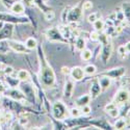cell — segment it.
I'll use <instances>...</instances> for the list:
<instances>
[{
	"label": "cell",
	"instance_id": "obj_23",
	"mask_svg": "<svg viewBox=\"0 0 130 130\" xmlns=\"http://www.w3.org/2000/svg\"><path fill=\"white\" fill-rule=\"evenodd\" d=\"M92 56H93V52L90 49H83L81 51V58L83 60L88 61V60H90L92 58Z\"/></svg>",
	"mask_w": 130,
	"mask_h": 130
},
{
	"label": "cell",
	"instance_id": "obj_20",
	"mask_svg": "<svg viewBox=\"0 0 130 130\" xmlns=\"http://www.w3.org/2000/svg\"><path fill=\"white\" fill-rule=\"evenodd\" d=\"M126 126H127V122L124 118L118 119L115 123V129H124L126 128Z\"/></svg>",
	"mask_w": 130,
	"mask_h": 130
},
{
	"label": "cell",
	"instance_id": "obj_13",
	"mask_svg": "<svg viewBox=\"0 0 130 130\" xmlns=\"http://www.w3.org/2000/svg\"><path fill=\"white\" fill-rule=\"evenodd\" d=\"M6 96L10 97V98H13L14 100H17V101H23L25 99V96L23 95V93H21L20 91H17V90H9Z\"/></svg>",
	"mask_w": 130,
	"mask_h": 130
},
{
	"label": "cell",
	"instance_id": "obj_1",
	"mask_svg": "<svg viewBox=\"0 0 130 130\" xmlns=\"http://www.w3.org/2000/svg\"><path fill=\"white\" fill-rule=\"evenodd\" d=\"M42 70H41V82L46 88H52L55 83V74H54L52 68L46 61L44 55L42 54Z\"/></svg>",
	"mask_w": 130,
	"mask_h": 130
},
{
	"label": "cell",
	"instance_id": "obj_19",
	"mask_svg": "<svg viewBox=\"0 0 130 130\" xmlns=\"http://www.w3.org/2000/svg\"><path fill=\"white\" fill-rule=\"evenodd\" d=\"M75 47L79 51H82L83 49H85V40L81 37H78L76 40V43H75Z\"/></svg>",
	"mask_w": 130,
	"mask_h": 130
},
{
	"label": "cell",
	"instance_id": "obj_37",
	"mask_svg": "<svg viewBox=\"0 0 130 130\" xmlns=\"http://www.w3.org/2000/svg\"><path fill=\"white\" fill-rule=\"evenodd\" d=\"M4 73L5 74H12L13 73V68L12 67H5V70H4Z\"/></svg>",
	"mask_w": 130,
	"mask_h": 130
},
{
	"label": "cell",
	"instance_id": "obj_40",
	"mask_svg": "<svg viewBox=\"0 0 130 130\" xmlns=\"http://www.w3.org/2000/svg\"><path fill=\"white\" fill-rule=\"evenodd\" d=\"M43 1H44V2H47V1H48V0H43Z\"/></svg>",
	"mask_w": 130,
	"mask_h": 130
},
{
	"label": "cell",
	"instance_id": "obj_12",
	"mask_svg": "<svg viewBox=\"0 0 130 130\" xmlns=\"http://www.w3.org/2000/svg\"><path fill=\"white\" fill-rule=\"evenodd\" d=\"M97 78H98V81H99V83H100V86H101L102 91L108 89V88L110 86V84H111V79H110L109 77L104 76V75H99V76L97 77Z\"/></svg>",
	"mask_w": 130,
	"mask_h": 130
},
{
	"label": "cell",
	"instance_id": "obj_27",
	"mask_svg": "<svg viewBox=\"0 0 130 130\" xmlns=\"http://www.w3.org/2000/svg\"><path fill=\"white\" fill-rule=\"evenodd\" d=\"M118 53H119V55H120L122 58H125V57H126V55H127V51H126L125 45L119 46V48H118Z\"/></svg>",
	"mask_w": 130,
	"mask_h": 130
},
{
	"label": "cell",
	"instance_id": "obj_26",
	"mask_svg": "<svg viewBox=\"0 0 130 130\" xmlns=\"http://www.w3.org/2000/svg\"><path fill=\"white\" fill-rule=\"evenodd\" d=\"M108 115H109L111 118H118L119 116H120V109L116 106V107H113V108H111L110 110H108V111H106Z\"/></svg>",
	"mask_w": 130,
	"mask_h": 130
},
{
	"label": "cell",
	"instance_id": "obj_16",
	"mask_svg": "<svg viewBox=\"0 0 130 130\" xmlns=\"http://www.w3.org/2000/svg\"><path fill=\"white\" fill-rule=\"evenodd\" d=\"M122 12L124 14L125 20L127 23H130V2H124L122 3Z\"/></svg>",
	"mask_w": 130,
	"mask_h": 130
},
{
	"label": "cell",
	"instance_id": "obj_11",
	"mask_svg": "<svg viewBox=\"0 0 130 130\" xmlns=\"http://www.w3.org/2000/svg\"><path fill=\"white\" fill-rule=\"evenodd\" d=\"M102 92V89H101V86H100V83L98 81V78H95L92 85H91V97H92V99H95L97 98L100 93Z\"/></svg>",
	"mask_w": 130,
	"mask_h": 130
},
{
	"label": "cell",
	"instance_id": "obj_30",
	"mask_svg": "<svg viewBox=\"0 0 130 130\" xmlns=\"http://www.w3.org/2000/svg\"><path fill=\"white\" fill-rule=\"evenodd\" d=\"M99 36H100L99 32L95 30V31H93V32L90 34V39L92 41H94V42H97V41H99Z\"/></svg>",
	"mask_w": 130,
	"mask_h": 130
},
{
	"label": "cell",
	"instance_id": "obj_7",
	"mask_svg": "<svg viewBox=\"0 0 130 130\" xmlns=\"http://www.w3.org/2000/svg\"><path fill=\"white\" fill-rule=\"evenodd\" d=\"M8 47L12 49L13 51L17 52V53H26L27 52V48L24 44L20 42H16V41H8L7 42Z\"/></svg>",
	"mask_w": 130,
	"mask_h": 130
},
{
	"label": "cell",
	"instance_id": "obj_5",
	"mask_svg": "<svg viewBox=\"0 0 130 130\" xmlns=\"http://www.w3.org/2000/svg\"><path fill=\"white\" fill-rule=\"evenodd\" d=\"M130 100V92L127 89H121L119 90L113 98V103L123 104Z\"/></svg>",
	"mask_w": 130,
	"mask_h": 130
},
{
	"label": "cell",
	"instance_id": "obj_38",
	"mask_svg": "<svg viewBox=\"0 0 130 130\" xmlns=\"http://www.w3.org/2000/svg\"><path fill=\"white\" fill-rule=\"evenodd\" d=\"M4 92H5V88H4V85L2 84V82L0 81V95H2Z\"/></svg>",
	"mask_w": 130,
	"mask_h": 130
},
{
	"label": "cell",
	"instance_id": "obj_9",
	"mask_svg": "<svg viewBox=\"0 0 130 130\" xmlns=\"http://www.w3.org/2000/svg\"><path fill=\"white\" fill-rule=\"evenodd\" d=\"M70 75H71V77L74 81H80L84 78L85 73H84V70L81 67H74V68L71 69Z\"/></svg>",
	"mask_w": 130,
	"mask_h": 130
},
{
	"label": "cell",
	"instance_id": "obj_31",
	"mask_svg": "<svg viewBox=\"0 0 130 130\" xmlns=\"http://www.w3.org/2000/svg\"><path fill=\"white\" fill-rule=\"evenodd\" d=\"M91 111H92V108L89 104L83 105L81 107V113H83V115H89V113H91Z\"/></svg>",
	"mask_w": 130,
	"mask_h": 130
},
{
	"label": "cell",
	"instance_id": "obj_6",
	"mask_svg": "<svg viewBox=\"0 0 130 130\" xmlns=\"http://www.w3.org/2000/svg\"><path fill=\"white\" fill-rule=\"evenodd\" d=\"M82 12L81 8L79 6H75L72 9H70L68 12V16H67V20L70 23H74V22H78L82 19Z\"/></svg>",
	"mask_w": 130,
	"mask_h": 130
},
{
	"label": "cell",
	"instance_id": "obj_15",
	"mask_svg": "<svg viewBox=\"0 0 130 130\" xmlns=\"http://www.w3.org/2000/svg\"><path fill=\"white\" fill-rule=\"evenodd\" d=\"M10 9H12V12L19 15V14H22L24 13V10H25V6L23 3H21V2H15L12 7H10Z\"/></svg>",
	"mask_w": 130,
	"mask_h": 130
},
{
	"label": "cell",
	"instance_id": "obj_34",
	"mask_svg": "<svg viewBox=\"0 0 130 130\" xmlns=\"http://www.w3.org/2000/svg\"><path fill=\"white\" fill-rule=\"evenodd\" d=\"M97 19H98V17H97V14H96V13L90 14V15H89V17H88V21H89L90 23H94Z\"/></svg>",
	"mask_w": 130,
	"mask_h": 130
},
{
	"label": "cell",
	"instance_id": "obj_21",
	"mask_svg": "<svg viewBox=\"0 0 130 130\" xmlns=\"http://www.w3.org/2000/svg\"><path fill=\"white\" fill-rule=\"evenodd\" d=\"M93 24H94V28H95L96 31H98V32H99V31H101V30L104 29V25H105V23H104V21L101 20V19H97Z\"/></svg>",
	"mask_w": 130,
	"mask_h": 130
},
{
	"label": "cell",
	"instance_id": "obj_24",
	"mask_svg": "<svg viewBox=\"0 0 130 130\" xmlns=\"http://www.w3.org/2000/svg\"><path fill=\"white\" fill-rule=\"evenodd\" d=\"M59 32L63 38H70L71 37V29L68 26H61L59 28Z\"/></svg>",
	"mask_w": 130,
	"mask_h": 130
},
{
	"label": "cell",
	"instance_id": "obj_32",
	"mask_svg": "<svg viewBox=\"0 0 130 130\" xmlns=\"http://www.w3.org/2000/svg\"><path fill=\"white\" fill-rule=\"evenodd\" d=\"M116 20H119L120 22L125 20V17H124V14H123L122 10L121 12H116Z\"/></svg>",
	"mask_w": 130,
	"mask_h": 130
},
{
	"label": "cell",
	"instance_id": "obj_14",
	"mask_svg": "<svg viewBox=\"0 0 130 130\" xmlns=\"http://www.w3.org/2000/svg\"><path fill=\"white\" fill-rule=\"evenodd\" d=\"M91 100H92L91 95H88V94L82 95V96H80V97H79V98H77V100H76V105H77V106L82 107L83 105L89 104Z\"/></svg>",
	"mask_w": 130,
	"mask_h": 130
},
{
	"label": "cell",
	"instance_id": "obj_10",
	"mask_svg": "<svg viewBox=\"0 0 130 130\" xmlns=\"http://www.w3.org/2000/svg\"><path fill=\"white\" fill-rule=\"evenodd\" d=\"M74 80L73 79H67L66 83H64V89H63V96L66 97L67 99H70L72 95H73V91H74Z\"/></svg>",
	"mask_w": 130,
	"mask_h": 130
},
{
	"label": "cell",
	"instance_id": "obj_35",
	"mask_svg": "<svg viewBox=\"0 0 130 130\" xmlns=\"http://www.w3.org/2000/svg\"><path fill=\"white\" fill-rule=\"evenodd\" d=\"M61 73H62L63 75H70L71 69L68 68V67H62V68H61Z\"/></svg>",
	"mask_w": 130,
	"mask_h": 130
},
{
	"label": "cell",
	"instance_id": "obj_18",
	"mask_svg": "<svg viewBox=\"0 0 130 130\" xmlns=\"http://www.w3.org/2000/svg\"><path fill=\"white\" fill-rule=\"evenodd\" d=\"M25 46H26V48H27L28 50H34V49H36L37 46H38V42H37V40L34 39V38H28V39L26 40V42H25Z\"/></svg>",
	"mask_w": 130,
	"mask_h": 130
},
{
	"label": "cell",
	"instance_id": "obj_28",
	"mask_svg": "<svg viewBox=\"0 0 130 130\" xmlns=\"http://www.w3.org/2000/svg\"><path fill=\"white\" fill-rule=\"evenodd\" d=\"M70 115H71L73 118H79L80 115H81V110L78 109L77 107H73L72 109L70 110Z\"/></svg>",
	"mask_w": 130,
	"mask_h": 130
},
{
	"label": "cell",
	"instance_id": "obj_22",
	"mask_svg": "<svg viewBox=\"0 0 130 130\" xmlns=\"http://www.w3.org/2000/svg\"><path fill=\"white\" fill-rule=\"evenodd\" d=\"M122 105H123V107H122V109H121V111H120V116H121L122 118H124V117H126V116L129 113V111H130V103H129V101H127V102L123 103Z\"/></svg>",
	"mask_w": 130,
	"mask_h": 130
},
{
	"label": "cell",
	"instance_id": "obj_8",
	"mask_svg": "<svg viewBox=\"0 0 130 130\" xmlns=\"http://www.w3.org/2000/svg\"><path fill=\"white\" fill-rule=\"evenodd\" d=\"M46 37L49 41H59V42H64L63 37L61 36V34L59 32L58 29L56 28H51L47 31Z\"/></svg>",
	"mask_w": 130,
	"mask_h": 130
},
{
	"label": "cell",
	"instance_id": "obj_4",
	"mask_svg": "<svg viewBox=\"0 0 130 130\" xmlns=\"http://www.w3.org/2000/svg\"><path fill=\"white\" fill-rule=\"evenodd\" d=\"M126 73V69L124 67H118L111 70H108L106 72L101 73L100 75H104V76L109 77L110 79H121V77H123Z\"/></svg>",
	"mask_w": 130,
	"mask_h": 130
},
{
	"label": "cell",
	"instance_id": "obj_33",
	"mask_svg": "<svg viewBox=\"0 0 130 130\" xmlns=\"http://www.w3.org/2000/svg\"><path fill=\"white\" fill-rule=\"evenodd\" d=\"M93 7V3L91 1H85L83 4H82V9L83 10H89Z\"/></svg>",
	"mask_w": 130,
	"mask_h": 130
},
{
	"label": "cell",
	"instance_id": "obj_2",
	"mask_svg": "<svg viewBox=\"0 0 130 130\" xmlns=\"http://www.w3.org/2000/svg\"><path fill=\"white\" fill-rule=\"evenodd\" d=\"M99 41L102 43V52H101V57L104 63L107 62V60L109 59L111 52H112V45L111 43L108 41V36L106 34L100 35L99 36Z\"/></svg>",
	"mask_w": 130,
	"mask_h": 130
},
{
	"label": "cell",
	"instance_id": "obj_17",
	"mask_svg": "<svg viewBox=\"0 0 130 130\" xmlns=\"http://www.w3.org/2000/svg\"><path fill=\"white\" fill-rule=\"evenodd\" d=\"M17 77L21 81H27L30 78V74H29V72L27 70H20L18 72V74H17Z\"/></svg>",
	"mask_w": 130,
	"mask_h": 130
},
{
	"label": "cell",
	"instance_id": "obj_36",
	"mask_svg": "<svg viewBox=\"0 0 130 130\" xmlns=\"http://www.w3.org/2000/svg\"><path fill=\"white\" fill-rule=\"evenodd\" d=\"M22 1H23V3H25L26 5H29V6L35 4V3H34L35 0H22Z\"/></svg>",
	"mask_w": 130,
	"mask_h": 130
},
{
	"label": "cell",
	"instance_id": "obj_39",
	"mask_svg": "<svg viewBox=\"0 0 130 130\" xmlns=\"http://www.w3.org/2000/svg\"><path fill=\"white\" fill-rule=\"evenodd\" d=\"M125 48H126V51H127V53H130V42H128L127 44L125 45Z\"/></svg>",
	"mask_w": 130,
	"mask_h": 130
},
{
	"label": "cell",
	"instance_id": "obj_29",
	"mask_svg": "<svg viewBox=\"0 0 130 130\" xmlns=\"http://www.w3.org/2000/svg\"><path fill=\"white\" fill-rule=\"evenodd\" d=\"M54 17H55V14H54L53 10H47V12L45 13V19H46L47 21L53 20Z\"/></svg>",
	"mask_w": 130,
	"mask_h": 130
},
{
	"label": "cell",
	"instance_id": "obj_25",
	"mask_svg": "<svg viewBox=\"0 0 130 130\" xmlns=\"http://www.w3.org/2000/svg\"><path fill=\"white\" fill-rule=\"evenodd\" d=\"M84 73L85 74H88V75H94L95 73H96V71H97V68L94 66V64H88L84 69Z\"/></svg>",
	"mask_w": 130,
	"mask_h": 130
},
{
	"label": "cell",
	"instance_id": "obj_3",
	"mask_svg": "<svg viewBox=\"0 0 130 130\" xmlns=\"http://www.w3.org/2000/svg\"><path fill=\"white\" fill-rule=\"evenodd\" d=\"M70 111L68 110V107L64 105L61 101H56L52 106V115L54 119L56 120H64L69 116Z\"/></svg>",
	"mask_w": 130,
	"mask_h": 130
},
{
	"label": "cell",
	"instance_id": "obj_41",
	"mask_svg": "<svg viewBox=\"0 0 130 130\" xmlns=\"http://www.w3.org/2000/svg\"><path fill=\"white\" fill-rule=\"evenodd\" d=\"M0 104H1V99H0Z\"/></svg>",
	"mask_w": 130,
	"mask_h": 130
}]
</instances>
